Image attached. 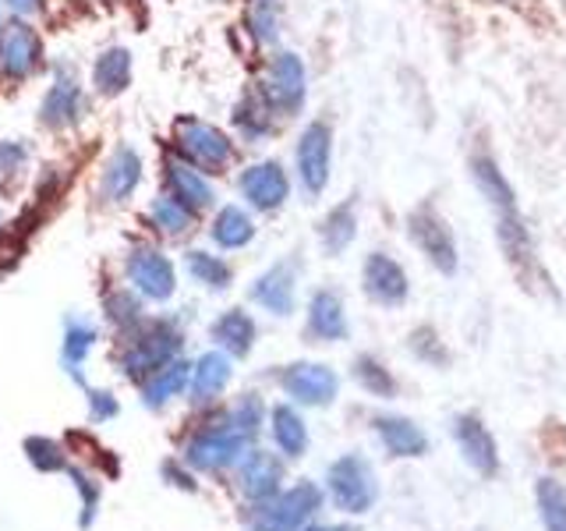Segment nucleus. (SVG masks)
<instances>
[{
	"label": "nucleus",
	"mask_w": 566,
	"mask_h": 531,
	"mask_svg": "<svg viewBox=\"0 0 566 531\" xmlns=\"http://www.w3.org/2000/svg\"><path fill=\"white\" fill-rule=\"evenodd\" d=\"M67 471V478H71V486L78 489V496H82V528H93V521H96V510H99V496H103V489H99V482H93L85 471H78V468H64Z\"/></svg>",
	"instance_id": "nucleus-38"
},
{
	"label": "nucleus",
	"mask_w": 566,
	"mask_h": 531,
	"mask_svg": "<svg viewBox=\"0 0 566 531\" xmlns=\"http://www.w3.org/2000/svg\"><path fill=\"white\" fill-rule=\"evenodd\" d=\"M411 347H415L418 358H424V362H436V365L447 362V351H442V344L436 341V333H432V330H415Z\"/></svg>",
	"instance_id": "nucleus-41"
},
{
	"label": "nucleus",
	"mask_w": 566,
	"mask_h": 531,
	"mask_svg": "<svg viewBox=\"0 0 566 531\" xmlns=\"http://www.w3.org/2000/svg\"><path fill=\"white\" fill-rule=\"evenodd\" d=\"M188 379H191V362H185V358H174V362H167L164 368L156 372V376L146 383V389H142V400H146V407H164L167 400H174V397H181L185 394V386H188Z\"/></svg>",
	"instance_id": "nucleus-27"
},
{
	"label": "nucleus",
	"mask_w": 566,
	"mask_h": 531,
	"mask_svg": "<svg viewBox=\"0 0 566 531\" xmlns=\"http://www.w3.org/2000/svg\"><path fill=\"white\" fill-rule=\"evenodd\" d=\"M212 341H217L230 358H248L255 347V319L244 309H227L217 323H212Z\"/></svg>",
	"instance_id": "nucleus-21"
},
{
	"label": "nucleus",
	"mask_w": 566,
	"mask_h": 531,
	"mask_svg": "<svg viewBox=\"0 0 566 531\" xmlns=\"http://www.w3.org/2000/svg\"><path fill=\"white\" fill-rule=\"evenodd\" d=\"M318 235H323V248H326L329 256H340L344 248L354 241V235H358V217H354V202L336 206L329 217L323 220V227H318Z\"/></svg>",
	"instance_id": "nucleus-30"
},
{
	"label": "nucleus",
	"mask_w": 566,
	"mask_h": 531,
	"mask_svg": "<svg viewBox=\"0 0 566 531\" xmlns=\"http://www.w3.org/2000/svg\"><path fill=\"white\" fill-rule=\"evenodd\" d=\"M93 344H96V326L85 323V319H71L67 333H64V365H67L71 379H75L78 386H85V379H82V362H85V354L93 351Z\"/></svg>",
	"instance_id": "nucleus-29"
},
{
	"label": "nucleus",
	"mask_w": 566,
	"mask_h": 531,
	"mask_svg": "<svg viewBox=\"0 0 566 531\" xmlns=\"http://www.w3.org/2000/svg\"><path fill=\"white\" fill-rule=\"evenodd\" d=\"M270 421H273V442L283 457H301L308 450V425L291 404H276L270 412Z\"/></svg>",
	"instance_id": "nucleus-26"
},
{
	"label": "nucleus",
	"mask_w": 566,
	"mask_h": 531,
	"mask_svg": "<svg viewBox=\"0 0 566 531\" xmlns=\"http://www.w3.org/2000/svg\"><path fill=\"white\" fill-rule=\"evenodd\" d=\"M471 177L478 191L485 195L489 206L495 209V230H500V244L506 262H513L517 270H531L535 266V248H531V230L524 223V212L517 206V195L506 185V177L500 164L489 153H474L471 156Z\"/></svg>",
	"instance_id": "nucleus-1"
},
{
	"label": "nucleus",
	"mask_w": 566,
	"mask_h": 531,
	"mask_svg": "<svg viewBox=\"0 0 566 531\" xmlns=\"http://www.w3.org/2000/svg\"><path fill=\"white\" fill-rule=\"evenodd\" d=\"M0 29H4V14H0Z\"/></svg>",
	"instance_id": "nucleus-48"
},
{
	"label": "nucleus",
	"mask_w": 566,
	"mask_h": 531,
	"mask_svg": "<svg viewBox=\"0 0 566 531\" xmlns=\"http://www.w3.org/2000/svg\"><path fill=\"white\" fill-rule=\"evenodd\" d=\"M85 394H88V415H93V421L117 418L120 404L114 400V394H106V389H85Z\"/></svg>",
	"instance_id": "nucleus-42"
},
{
	"label": "nucleus",
	"mask_w": 566,
	"mask_h": 531,
	"mask_svg": "<svg viewBox=\"0 0 566 531\" xmlns=\"http://www.w3.org/2000/svg\"><path fill=\"white\" fill-rule=\"evenodd\" d=\"M248 442L252 439H248L244 433H238L234 425H230V418L223 415L220 421L206 425V429H199L188 439L185 460L199 471H227V468H234L248 450H252Z\"/></svg>",
	"instance_id": "nucleus-2"
},
{
	"label": "nucleus",
	"mask_w": 566,
	"mask_h": 531,
	"mask_svg": "<svg viewBox=\"0 0 566 531\" xmlns=\"http://www.w3.org/2000/svg\"><path fill=\"white\" fill-rule=\"evenodd\" d=\"M238 188H241V195L248 199V206H255L262 212H273V209H280L283 202H287L291 177H287V170L276 164V159H262V164L248 167L241 174Z\"/></svg>",
	"instance_id": "nucleus-12"
},
{
	"label": "nucleus",
	"mask_w": 566,
	"mask_h": 531,
	"mask_svg": "<svg viewBox=\"0 0 566 531\" xmlns=\"http://www.w3.org/2000/svg\"><path fill=\"white\" fill-rule=\"evenodd\" d=\"M305 64L297 53H276L265 75V103L280 114H297V106L305 103Z\"/></svg>",
	"instance_id": "nucleus-11"
},
{
	"label": "nucleus",
	"mask_w": 566,
	"mask_h": 531,
	"mask_svg": "<svg viewBox=\"0 0 566 531\" xmlns=\"http://www.w3.org/2000/svg\"><path fill=\"white\" fill-rule=\"evenodd\" d=\"M273 106L270 103H244L241 111H238V128L244 135V142H259L265 138V132H270V124H273Z\"/></svg>",
	"instance_id": "nucleus-37"
},
{
	"label": "nucleus",
	"mask_w": 566,
	"mask_h": 531,
	"mask_svg": "<svg viewBox=\"0 0 566 531\" xmlns=\"http://www.w3.org/2000/svg\"><path fill=\"white\" fill-rule=\"evenodd\" d=\"M209 238L217 241L220 248H244L248 241L255 238V220L252 212L241 206H223L217 212V220L209 227Z\"/></svg>",
	"instance_id": "nucleus-28"
},
{
	"label": "nucleus",
	"mask_w": 566,
	"mask_h": 531,
	"mask_svg": "<svg viewBox=\"0 0 566 531\" xmlns=\"http://www.w3.org/2000/svg\"><path fill=\"white\" fill-rule=\"evenodd\" d=\"M8 4H11L18 14H32L35 8H40V0H8Z\"/></svg>",
	"instance_id": "nucleus-46"
},
{
	"label": "nucleus",
	"mask_w": 566,
	"mask_h": 531,
	"mask_svg": "<svg viewBox=\"0 0 566 531\" xmlns=\"http://www.w3.org/2000/svg\"><path fill=\"white\" fill-rule=\"evenodd\" d=\"M78 111H82V88L71 75H57V82L50 85V93L43 96V106H40V117L50 128H67V124L78 121Z\"/></svg>",
	"instance_id": "nucleus-22"
},
{
	"label": "nucleus",
	"mask_w": 566,
	"mask_h": 531,
	"mask_svg": "<svg viewBox=\"0 0 566 531\" xmlns=\"http://www.w3.org/2000/svg\"><path fill=\"white\" fill-rule=\"evenodd\" d=\"M297 177L308 195H323L329 185V159H333V132L326 121H312L297 138Z\"/></svg>",
	"instance_id": "nucleus-8"
},
{
	"label": "nucleus",
	"mask_w": 566,
	"mask_h": 531,
	"mask_svg": "<svg viewBox=\"0 0 566 531\" xmlns=\"http://www.w3.org/2000/svg\"><path fill=\"white\" fill-rule=\"evenodd\" d=\"M453 436L460 442V454H464V460L478 475L492 478L495 471H500V447H495V439L485 429L482 418H474V415L453 418Z\"/></svg>",
	"instance_id": "nucleus-14"
},
{
	"label": "nucleus",
	"mask_w": 566,
	"mask_h": 531,
	"mask_svg": "<svg viewBox=\"0 0 566 531\" xmlns=\"http://www.w3.org/2000/svg\"><path fill=\"white\" fill-rule=\"evenodd\" d=\"M535 500H538L545 531H566V489L556 482V478H538Z\"/></svg>",
	"instance_id": "nucleus-32"
},
{
	"label": "nucleus",
	"mask_w": 566,
	"mask_h": 531,
	"mask_svg": "<svg viewBox=\"0 0 566 531\" xmlns=\"http://www.w3.org/2000/svg\"><path fill=\"white\" fill-rule=\"evenodd\" d=\"M297 531H350V528H318V524H312V528H297Z\"/></svg>",
	"instance_id": "nucleus-47"
},
{
	"label": "nucleus",
	"mask_w": 566,
	"mask_h": 531,
	"mask_svg": "<svg viewBox=\"0 0 566 531\" xmlns=\"http://www.w3.org/2000/svg\"><path fill=\"white\" fill-rule=\"evenodd\" d=\"M407 230H411V241L421 248L429 262L436 266L439 273L453 277L457 273V244L447 220L439 217L432 206H418L411 217H407Z\"/></svg>",
	"instance_id": "nucleus-7"
},
{
	"label": "nucleus",
	"mask_w": 566,
	"mask_h": 531,
	"mask_svg": "<svg viewBox=\"0 0 566 531\" xmlns=\"http://www.w3.org/2000/svg\"><path fill=\"white\" fill-rule=\"evenodd\" d=\"M283 394L297 404H308V407H326L333 404L336 389H340V379L329 365H318V362H297L280 376Z\"/></svg>",
	"instance_id": "nucleus-10"
},
{
	"label": "nucleus",
	"mask_w": 566,
	"mask_h": 531,
	"mask_svg": "<svg viewBox=\"0 0 566 531\" xmlns=\"http://www.w3.org/2000/svg\"><path fill=\"white\" fill-rule=\"evenodd\" d=\"M185 266H188V273L202 283V288L209 291H227L230 288V280H234V273H230V266L220 259V256H209V252H188L185 256Z\"/></svg>",
	"instance_id": "nucleus-31"
},
{
	"label": "nucleus",
	"mask_w": 566,
	"mask_h": 531,
	"mask_svg": "<svg viewBox=\"0 0 566 531\" xmlns=\"http://www.w3.org/2000/svg\"><path fill=\"white\" fill-rule=\"evenodd\" d=\"M230 376H234V368H230V354L223 351H206L199 362L191 365V400H217L223 389L230 386Z\"/></svg>",
	"instance_id": "nucleus-19"
},
{
	"label": "nucleus",
	"mask_w": 566,
	"mask_h": 531,
	"mask_svg": "<svg viewBox=\"0 0 566 531\" xmlns=\"http://www.w3.org/2000/svg\"><path fill=\"white\" fill-rule=\"evenodd\" d=\"M354 379H358L368 394H376V397H394L397 394V379L389 376V368H382L376 358H368V354H361V358L354 362Z\"/></svg>",
	"instance_id": "nucleus-34"
},
{
	"label": "nucleus",
	"mask_w": 566,
	"mask_h": 531,
	"mask_svg": "<svg viewBox=\"0 0 566 531\" xmlns=\"http://www.w3.org/2000/svg\"><path fill=\"white\" fill-rule=\"evenodd\" d=\"M128 277H132V288L149 301H170L177 291L174 262L153 244L132 248L128 252Z\"/></svg>",
	"instance_id": "nucleus-9"
},
{
	"label": "nucleus",
	"mask_w": 566,
	"mask_h": 531,
	"mask_svg": "<svg viewBox=\"0 0 566 531\" xmlns=\"http://www.w3.org/2000/svg\"><path fill=\"white\" fill-rule=\"evenodd\" d=\"M252 32L259 35V40H276V14L265 0L252 11Z\"/></svg>",
	"instance_id": "nucleus-43"
},
{
	"label": "nucleus",
	"mask_w": 566,
	"mask_h": 531,
	"mask_svg": "<svg viewBox=\"0 0 566 531\" xmlns=\"http://www.w3.org/2000/svg\"><path fill=\"white\" fill-rule=\"evenodd\" d=\"M167 188L174 199L188 206L191 212L212 206V199H217V195H212V185L206 181V174L195 170L188 159H167Z\"/></svg>",
	"instance_id": "nucleus-18"
},
{
	"label": "nucleus",
	"mask_w": 566,
	"mask_h": 531,
	"mask_svg": "<svg viewBox=\"0 0 566 531\" xmlns=\"http://www.w3.org/2000/svg\"><path fill=\"white\" fill-rule=\"evenodd\" d=\"M365 294L376 301V305H386V309H397L407 301V273L397 259H389L382 252H371L365 259Z\"/></svg>",
	"instance_id": "nucleus-15"
},
{
	"label": "nucleus",
	"mask_w": 566,
	"mask_h": 531,
	"mask_svg": "<svg viewBox=\"0 0 566 531\" xmlns=\"http://www.w3.org/2000/svg\"><path fill=\"white\" fill-rule=\"evenodd\" d=\"M227 418H230V425H234L238 433H244L248 439H255L262 433V421H265V404L259 400V394H244Z\"/></svg>",
	"instance_id": "nucleus-36"
},
{
	"label": "nucleus",
	"mask_w": 566,
	"mask_h": 531,
	"mask_svg": "<svg viewBox=\"0 0 566 531\" xmlns=\"http://www.w3.org/2000/svg\"><path fill=\"white\" fill-rule=\"evenodd\" d=\"M280 482H283V465L265 450H248L241 460H238V486L241 492L252 500L255 507L273 500L280 492Z\"/></svg>",
	"instance_id": "nucleus-16"
},
{
	"label": "nucleus",
	"mask_w": 566,
	"mask_h": 531,
	"mask_svg": "<svg viewBox=\"0 0 566 531\" xmlns=\"http://www.w3.org/2000/svg\"><path fill=\"white\" fill-rule=\"evenodd\" d=\"M43 61V43L35 35L32 25L11 22L8 29H0V71L11 79H29Z\"/></svg>",
	"instance_id": "nucleus-13"
},
{
	"label": "nucleus",
	"mask_w": 566,
	"mask_h": 531,
	"mask_svg": "<svg viewBox=\"0 0 566 531\" xmlns=\"http://www.w3.org/2000/svg\"><path fill=\"white\" fill-rule=\"evenodd\" d=\"M177 351H181V330L174 323H149L142 326L128 351H124V376L128 379H146V376H156L159 368L167 362L177 358Z\"/></svg>",
	"instance_id": "nucleus-3"
},
{
	"label": "nucleus",
	"mask_w": 566,
	"mask_h": 531,
	"mask_svg": "<svg viewBox=\"0 0 566 531\" xmlns=\"http://www.w3.org/2000/svg\"><path fill=\"white\" fill-rule=\"evenodd\" d=\"M138 181H142V159H138V153L132 146L114 149V156L106 159V167H103V181H99L106 199L124 202L128 195H135Z\"/></svg>",
	"instance_id": "nucleus-20"
},
{
	"label": "nucleus",
	"mask_w": 566,
	"mask_h": 531,
	"mask_svg": "<svg viewBox=\"0 0 566 531\" xmlns=\"http://www.w3.org/2000/svg\"><path fill=\"white\" fill-rule=\"evenodd\" d=\"M132 82V53L124 46H111L99 53L93 67V85L99 96H120Z\"/></svg>",
	"instance_id": "nucleus-25"
},
{
	"label": "nucleus",
	"mask_w": 566,
	"mask_h": 531,
	"mask_svg": "<svg viewBox=\"0 0 566 531\" xmlns=\"http://www.w3.org/2000/svg\"><path fill=\"white\" fill-rule=\"evenodd\" d=\"M149 220L156 230H164V235H185L191 227V209L177 202L174 195H164V199H153Z\"/></svg>",
	"instance_id": "nucleus-33"
},
{
	"label": "nucleus",
	"mask_w": 566,
	"mask_h": 531,
	"mask_svg": "<svg viewBox=\"0 0 566 531\" xmlns=\"http://www.w3.org/2000/svg\"><path fill=\"white\" fill-rule=\"evenodd\" d=\"M25 457L35 471H64L67 468V454L46 436H29L25 439Z\"/></svg>",
	"instance_id": "nucleus-35"
},
{
	"label": "nucleus",
	"mask_w": 566,
	"mask_h": 531,
	"mask_svg": "<svg viewBox=\"0 0 566 531\" xmlns=\"http://www.w3.org/2000/svg\"><path fill=\"white\" fill-rule=\"evenodd\" d=\"M376 433L394 457H421L424 450H429V439H424V433L411 418L382 415V418H376Z\"/></svg>",
	"instance_id": "nucleus-24"
},
{
	"label": "nucleus",
	"mask_w": 566,
	"mask_h": 531,
	"mask_svg": "<svg viewBox=\"0 0 566 531\" xmlns=\"http://www.w3.org/2000/svg\"><path fill=\"white\" fill-rule=\"evenodd\" d=\"M326 482H329L333 503L344 513H365V510H371V503H376V496H379L376 471H371L368 460L358 454H347L340 460H333Z\"/></svg>",
	"instance_id": "nucleus-5"
},
{
	"label": "nucleus",
	"mask_w": 566,
	"mask_h": 531,
	"mask_svg": "<svg viewBox=\"0 0 566 531\" xmlns=\"http://www.w3.org/2000/svg\"><path fill=\"white\" fill-rule=\"evenodd\" d=\"M252 301L273 315H291L294 312V266L276 262L273 270H265L252 283Z\"/></svg>",
	"instance_id": "nucleus-17"
},
{
	"label": "nucleus",
	"mask_w": 566,
	"mask_h": 531,
	"mask_svg": "<svg viewBox=\"0 0 566 531\" xmlns=\"http://www.w3.org/2000/svg\"><path fill=\"white\" fill-rule=\"evenodd\" d=\"M164 475L170 478V482H174L177 489H188V492H195V489H199V486H195V478H191V475H185L181 468L174 465V460H167V465H164Z\"/></svg>",
	"instance_id": "nucleus-45"
},
{
	"label": "nucleus",
	"mask_w": 566,
	"mask_h": 531,
	"mask_svg": "<svg viewBox=\"0 0 566 531\" xmlns=\"http://www.w3.org/2000/svg\"><path fill=\"white\" fill-rule=\"evenodd\" d=\"M308 333L315 341H344L347 336V312L344 301L333 291H318L308 305Z\"/></svg>",
	"instance_id": "nucleus-23"
},
{
	"label": "nucleus",
	"mask_w": 566,
	"mask_h": 531,
	"mask_svg": "<svg viewBox=\"0 0 566 531\" xmlns=\"http://www.w3.org/2000/svg\"><path fill=\"white\" fill-rule=\"evenodd\" d=\"M25 159V149L18 142H0V170H14Z\"/></svg>",
	"instance_id": "nucleus-44"
},
{
	"label": "nucleus",
	"mask_w": 566,
	"mask_h": 531,
	"mask_svg": "<svg viewBox=\"0 0 566 531\" xmlns=\"http://www.w3.org/2000/svg\"><path fill=\"white\" fill-rule=\"evenodd\" d=\"M482 4H500V8H513L517 14H524L531 25H542V29H553V18L542 8V0H482Z\"/></svg>",
	"instance_id": "nucleus-40"
},
{
	"label": "nucleus",
	"mask_w": 566,
	"mask_h": 531,
	"mask_svg": "<svg viewBox=\"0 0 566 531\" xmlns=\"http://www.w3.org/2000/svg\"><path fill=\"white\" fill-rule=\"evenodd\" d=\"M177 149H181V156L191 167L217 170V174L234 159V142H230L217 124H206L195 117L177 121Z\"/></svg>",
	"instance_id": "nucleus-6"
},
{
	"label": "nucleus",
	"mask_w": 566,
	"mask_h": 531,
	"mask_svg": "<svg viewBox=\"0 0 566 531\" xmlns=\"http://www.w3.org/2000/svg\"><path fill=\"white\" fill-rule=\"evenodd\" d=\"M138 312H142V305L132 298V291H117L106 298V315H111V323H117V326H135Z\"/></svg>",
	"instance_id": "nucleus-39"
},
{
	"label": "nucleus",
	"mask_w": 566,
	"mask_h": 531,
	"mask_svg": "<svg viewBox=\"0 0 566 531\" xmlns=\"http://www.w3.org/2000/svg\"><path fill=\"white\" fill-rule=\"evenodd\" d=\"M318 507H323V489L315 482H297L252 510V531H297Z\"/></svg>",
	"instance_id": "nucleus-4"
}]
</instances>
